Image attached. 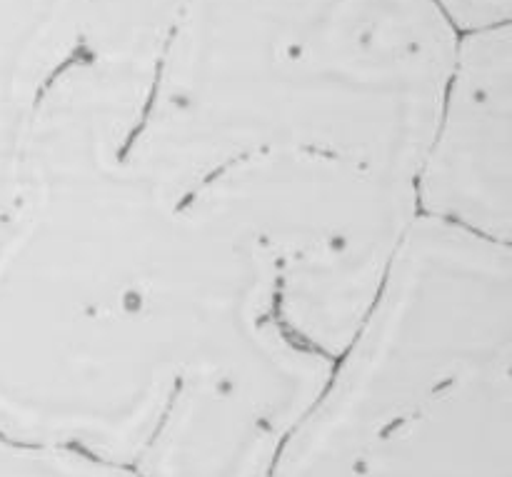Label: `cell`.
Here are the masks:
<instances>
[{"instance_id": "3957f363", "label": "cell", "mask_w": 512, "mask_h": 477, "mask_svg": "<svg viewBox=\"0 0 512 477\" xmlns=\"http://www.w3.org/2000/svg\"><path fill=\"white\" fill-rule=\"evenodd\" d=\"M268 263L280 323L335 360L418 218L413 183L313 153L253 155L193 190Z\"/></svg>"}, {"instance_id": "8992f818", "label": "cell", "mask_w": 512, "mask_h": 477, "mask_svg": "<svg viewBox=\"0 0 512 477\" xmlns=\"http://www.w3.org/2000/svg\"><path fill=\"white\" fill-rule=\"evenodd\" d=\"M0 477H138L133 468L0 433Z\"/></svg>"}, {"instance_id": "277c9868", "label": "cell", "mask_w": 512, "mask_h": 477, "mask_svg": "<svg viewBox=\"0 0 512 477\" xmlns=\"http://www.w3.org/2000/svg\"><path fill=\"white\" fill-rule=\"evenodd\" d=\"M333 360L283 323L185 383L133 463L138 477H273Z\"/></svg>"}, {"instance_id": "5b68a950", "label": "cell", "mask_w": 512, "mask_h": 477, "mask_svg": "<svg viewBox=\"0 0 512 477\" xmlns=\"http://www.w3.org/2000/svg\"><path fill=\"white\" fill-rule=\"evenodd\" d=\"M420 218L510 245L512 133L505 83L455 48L413 178Z\"/></svg>"}, {"instance_id": "7a4b0ae2", "label": "cell", "mask_w": 512, "mask_h": 477, "mask_svg": "<svg viewBox=\"0 0 512 477\" xmlns=\"http://www.w3.org/2000/svg\"><path fill=\"white\" fill-rule=\"evenodd\" d=\"M273 477H512L510 245L418 215Z\"/></svg>"}, {"instance_id": "6da1fadb", "label": "cell", "mask_w": 512, "mask_h": 477, "mask_svg": "<svg viewBox=\"0 0 512 477\" xmlns=\"http://www.w3.org/2000/svg\"><path fill=\"white\" fill-rule=\"evenodd\" d=\"M280 323L253 245L128 163L0 220V433L133 468L185 383Z\"/></svg>"}]
</instances>
